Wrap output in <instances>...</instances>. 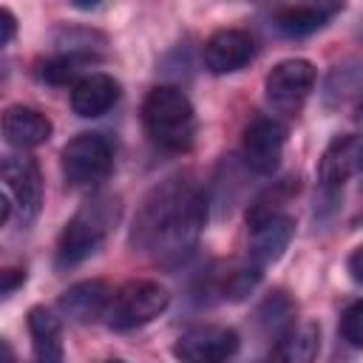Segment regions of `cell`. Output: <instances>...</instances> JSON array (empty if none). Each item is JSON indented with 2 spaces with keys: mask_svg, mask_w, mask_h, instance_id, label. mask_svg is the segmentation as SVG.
Returning <instances> with one entry per match:
<instances>
[{
  "mask_svg": "<svg viewBox=\"0 0 363 363\" xmlns=\"http://www.w3.org/2000/svg\"><path fill=\"white\" fill-rule=\"evenodd\" d=\"M0 349H3V363H14V352H11V343H9V340H0Z\"/></svg>",
  "mask_w": 363,
  "mask_h": 363,
  "instance_id": "83f0119b",
  "label": "cell"
},
{
  "mask_svg": "<svg viewBox=\"0 0 363 363\" xmlns=\"http://www.w3.org/2000/svg\"><path fill=\"white\" fill-rule=\"evenodd\" d=\"M207 190L190 176H167L136 207L130 224V247L136 252L153 255L164 267H179L187 261L207 224Z\"/></svg>",
  "mask_w": 363,
  "mask_h": 363,
  "instance_id": "6da1fadb",
  "label": "cell"
},
{
  "mask_svg": "<svg viewBox=\"0 0 363 363\" xmlns=\"http://www.w3.org/2000/svg\"><path fill=\"white\" fill-rule=\"evenodd\" d=\"M360 153H363V145H360V139H354V136H337V139L326 147V153H323V159H320V164H318L320 193L326 196V201H335V199H337L343 182L352 176V170H357Z\"/></svg>",
  "mask_w": 363,
  "mask_h": 363,
  "instance_id": "8fae6325",
  "label": "cell"
},
{
  "mask_svg": "<svg viewBox=\"0 0 363 363\" xmlns=\"http://www.w3.org/2000/svg\"><path fill=\"white\" fill-rule=\"evenodd\" d=\"M255 60V40L244 28H218L204 43V65L213 74L241 71Z\"/></svg>",
  "mask_w": 363,
  "mask_h": 363,
  "instance_id": "30bf717a",
  "label": "cell"
},
{
  "mask_svg": "<svg viewBox=\"0 0 363 363\" xmlns=\"http://www.w3.org/2000/svg\"><path fill=\"white\" fill-rule=\"evenodd\" d=\"M238 346H241V337L235 329L204 323V326L187 329L176 340L173 354L182 363H230L235 357Z\"/></svg>",
  "mask_w": 363,
  "mask_h": 363,
  "instance_id": "ba28073f",
  "label": "cell"
},
{
  "mask_svg": "<svg viewBox=\"0 0 363 363\" xmlns=\"http://www.w3.org/2000/svg\"><path fill=\"white\" fill-rule=\"evenodd\" d=\"M258 320H261V326L272 335H284L292 323H295V306H292V301L284 295V292H275V295H269L264 303H261V309H258Z\"/></svg>",
  "mask_w": 363,
  "mask_h": 363,
  "instance_id": "44dd1931",
  "label": "cell"
},
{
  "mask_svg": "<svg viewBox=\"0 0 363 363\" xmlns=\"http://www.w3.org/2000/svg\"><path fill=\"white\" fill-rule=\"evenodd\" d=\"M113 147L102 133H77L62 147V176L71 187H94L108 179Z\"/></svg>",
  "mask_w": 363,
  "mask_h": 363,
  "instance_id": "5b68a950",
  "label": "cell"
},
{
  "mask_svg": "<svg viewBox=\"0 0 363 363\" xmlns=\"http://www.w3.org/2000/svg\"><path fill=\"white\" fill-rule=\"evenodd\" d=\"M26 323H28V335H31L34 363H65L60 320L45 306H31Z\"/></svg>",
  "mask_w": 363,
  "mask_h": 363,
  "instance_id": "e0dca14e",
  "label": "cell"
},
{
  "mask_svg": "<svg viewBox=\"0 0 363 363\" xmlns=\"http://www.w3.org/2000/svg\"><path fill=\"white\" fill-rule=\"evenodd\" d=\"M357 94H363V62L360 60H346L326 74V82H323L326 108H340Z\"/></svg>",
  "mask_w": 363,
  "mask_h": 363,
  "instance_id": "d6986e66",
  "label": "cell"
},
{
  "mask_svg": "<svg viewBox=\"0 0 363 363\" xmlns=\"http://www.w3.org/2000/svg\"><path fill=\"white\" fill-rule=\"evenodd\" d=\"M167 306H170V289L164 284L147 281V278L128 281L113 292L108 315H105V323L111 329H116V332H128V329L150 323Z\"/></svg>",
  "mask_w": 363,
  "mask_h": 363,
  "instance_id": "277c9868",
  "label": "cell"
},
{
  "mask_svg": "<svg viewBox=\"0 0 363 363\" xmlns=\"http://www.w3.org/2000/svg\"><path fill=\"white\" fill-rule=\"evenodd\" d=\"M119 102V82L111 74L91 71L77 85H71V108L82 119L108 113Z\"/></svg>",
  "mask_w": 363,
  "mask_h": 363,
  "instance_id": "5bb4252c",
  "label": "cell"
},
{
  "mask_svg": "<svg viewBox=\"0 0 363 363\" xmlns=\"http://www.w3.org/2000/svg\"><path fill=\"white\" fill-rule=\"evenodd\" d=\"M320 352V329L312 320L292 323L278 340L272 352V363H312Z\"/></svg>",
  "mask_w": 363,
  "mask_h": 363,
  "instance_id": "ac0fdd59",
  "label": "cell"
},
{
  "mask_svg": "<svg viewBox=\"0 0 363 363\" xmlns=\"http://www.w3.org/2000/svg\"><path fill=\"white\" fill-rule=\"evenodd\" d=\"M0 176H3V193L11 199L20 224L23 227L31 224L43 207V176L37 162L23 153H11L3 159Z\"/></svg>",
  "mask_w": 363,
  "mask_h": 363,
  "instance_id": "52a82bcc",
  "label": "cell"
},
{
  "mask_svg": "<svg viewBox=\"0 0 363 363\" xmlns=\"http://www.w3.org/2000/svg\"><path fill=\"white\" fill-rule=\"evenodd\" d=\"M14 34H17V20H14V14L3 6V9H0V45H9V43L14 40Z\"/></svg>",
  "mask_w": 363,
  "mask_h": 363,
  "instance_id": "d4e9b609",
  "label": "cell"
},
{
  "mask_svg": "<svg viewBox=\"0 0 363 363\" xmlns=\"http://www.w3.org/2000/svg\"><path fill=\"white\" fill-rule=\"evenodd\" d=\"M292 187H298V184H292V179H284V182H278L275 187H269L267 193H261V196L250 204V213H247L250 230L258 227V224H264V221H269V218H275V216H281V204L289 199Z\"/></svg>",
  "mask_w": 363,
  "mask_h": 363,
  "instance_id": "ffe728a7",
  "label": "cell"
},
{
  "mask_svg": "<svg viewBox=\"0 0 363 363\" xmlns=\"http://www.w3.org/2000/svg\"><path fill=\"white\" fill-rule=\"evenodd\" d=\"M142 119L150 139L167 150H187L196 139V111L176 85H156L142 102Z\"/></svg>",
  "mask_w": 363,
  "mask_h": 363,
  "instance_id": "3957f363",
  "label": "cell"
},
{
  "mask_svg": "<svg viewBox=\"0 0 363 363\" xmlns=\"http://www.w3.org/2000/svg\"><path fill=\"white\" fill-rule=\"evenodd\" d=\"M340 335L349 346L363 349V298L349 303L340 315Z\"/></svg>",
  "mask_w": 363,
  "mask_h": 363,
  "instance_id": "cb8c5ba5",
  "label": "cell"
},
{
  "mask_svg": "<svg viewBox=\"0 0 363 363\" xmlns=\"http://www.w3.org/2000/svg\"><path fill=\"white\" fill-rule=\"evenodd\" d=\"M111 363H122V360H111Z\"/></svg>",
  "mask_w": 363,
  "mask_h": 363,
  "instance_id": "1f68e13d",
  "label": "cell"
},
{
  "mask_svg": "<svg viewBox=\"0 0 363 363\" xmlns=\"http://www.w3.org/2000/svg\"><path fill=\"white\" fill-rule=\"evenodd\" d=\"M111 286L99 278H91V281H79V284H71L62 295H60V312L77 323H94L99 318L108 315V306H111Z\"/></svg>",
  "mask_w": 363,
  "mask_h": 363,
  "instance_id": "7c38bea8",
  "label": "cell"
},
{
  "mask_svg": "<svg viewBox=\"0 0 363 363\" xmlns=\"http://www.w3.org/2000/svg\"><path fill=\"white\" fill-rule=\"evenodd\" d=\"M54 125L51 119L28 105H9L3 113V136L11 147L17 150H28V147H40L51 139Z\"/></svg>",
  "mask_w": 363,
  "mask_h": 363,
  "instance_id": "4fadbf2b",
  "label": "cell"
},
{
  "mask_svg": "<svg viewBox=\"0 0 363 363\" xmlns=\"http://www.w3.org/2000/svg\"><path fill=\"white\" fill-rule=\"evenodd\" d=\"M357 34H360V40H363V20H360V28H357Z\"/></svg>",
  "mask_w": 363,
  "mask_h": 363,
  "instance_id": "4dcf8cb0",
  "label": "cell"
},
{
  "mask_svg": "<svg viewBox=\"0 0 363 363\" xmlns=\"http://www.w3.org/2000/svg\"><path fill=\"white\" fill-rule=\"evenodd\" d=\"M357 119L363 122V96H360V105H357Z\"/></svg>",
  "mask_w": 363,
  "mask_h": 363,
  "instance_id": "f1b7e54d",
  "label": "cell"
},
{
  "mask_svg": "<svg viewBox=\"0 0 363 363\" xmlns=\"http://www.w3.org/2000/svg\"><path fill=\"white\" fill-rule=\"evenodd\" d=\"M343 6L337 3H295V6H281L272 14L275 28L284 37H309L318 28L329 23L332 14H337Z\"/></svg>",
  "mask_w": 363,
  "mask_h": 363,
  "instance_id": "2e32d148",
  "label": "cell"
},
{
  "mask_svg": "<svg viewBox=\"0 0 363 363\" xmlns=\"http://www.w3.org/2000/svg\"><path fill=\"white\" fill-rule=\"evenodd\" d=\"M292 235H295V218L286 216V213L252 227V238H250V261H252V267L264 269V267L275 264L284 255V250L289 247Z\"/></svg>",
  "mask_w": 363,
  "mask_h": 363,
  "instance_id": "9a60e30c",
  "label": "cell"
},
{
  "mask_svg": "<svg viewBox=\"0 0 363 363\" xmlns=\"http://www.w3.org/2000/svg\"><path fill=\"white\" fill-rule=\"evenodd\" d=\"M318 82V71L309 60L303 57H289L281 60L264 79V94L267 102L281 111V113H295L301 111V105L306 102V96L312 94Z\"/></svg>",
  "mask_w": 363,
  "mask_h": 363,
  "instance_id": "8992f818",
  "label": "cell"
},
{
  "mask_svg": "<svg viewBox=\"0 0 363 363\" xmlns=\"http://www.w3.org/2000/svg\"><path fill=\"white\" fill-rule=\"evenodd\" d=\"M346 269H349V275H352L357 284H363V244L352 250V255H349V261H346Z\"/></svg>",
  "mask_w": 363,
  "mask_h": 363,
  "instance_id": "484cf974",
  "label": "cell"
},
{
  "mask_svg": "<svg viewBox=\"0 0 363 363\" xmlns=\"http://www.w3.org/2000/svg\"><path fill=\"white\" fill-rule=\"evenodd\" d=\"M357 170H360V173H363V153H360V164H357Z\"/></svg>",
  "mask_w": 363,
  "mask_h": 363,
  "instance_id": "f546056e",
  "label": "cell"
},
{
  "mask_svg": "<svg viewBox=\"0 0 363 363\" xmlns=\"http://www.w3.org/2000/svg\"><path fill=\"white\" fill-rule=\"evenodd\" d=\"M284 142H286V128L278 119L255 116L244 128V139H241L244 164L258 176H272L278 170V164H281Z\"/></svg>",
  "mask_w": 363,
  "mask_h": 363,
  "instance_id": "9c48e42d",
  "label": "cell"
},
{
  "mask_svg": "<svg viewBox=\"0 0 363 363\" xmlns=\"http://www.w3.org/2000/svg\"><path fill=\"white\" fill-rule=\"evenodd\" d=\"M119 199L113 196H94L88 199L65 224L60 244H57V267L68 269L77 267L82 261H88L91 255L99 252V247L105 244L108 233L116 227L119 221Z\"/></svg>",
  "mask_w": 363,
  "mask_h": 363,
  "instance_id": "7a4b0ae2",
  "label": "cell"
},
{
  "mask_svg": "<svg viewBox=\"0 0 363 363\" xmlns=\"http://www.w3.org/2000/svg\"><path fill=\"white\" fill-rule=\"evenodd\" d=\"M88 60L94 57H85V54H57L54 60H48L43 65V79L51 82V85H68V82H79L85 74L82 68L88 65Z\"/></svg>",
  "mask_w": 363,
  "mask_h": 363,
  "instance_id": "7402d4cb",
  "label": "cell"
},
{
  "mask_svg": "<svg viewBox=\"0 0 363 363\" xmlns=\"http://www.w3.org/2000/svg\"><path fill=\"white\" fill-rule=\"evenodd\" d=\"M258 281H261V269H258V267L233 269V272L221 281L218 292H221L224 298H230V301H241V298H247V295L255 289V284H258Z\"/></svg>",
  "mask_w": 363,
  "mask_h": 363,
  "instance_id": "603a6c76",
  "label": "cell"
},
{
  "mask_svg": "<svg viewBox=\"0 0 363 363\" xmlns=\"http://www.w3.org/2000/svg\"><path fill=\"white\" fill-rule=\"evenodd\" d=\"M23 281H26V272H23V269H6V272H3V289H0L3 298H9Z\"/></svg>",
  "mask_w": 363,
  "mask_h": 363,
  "instance_id": "4316f807",
  "label": "cell"
}]
</instances>
